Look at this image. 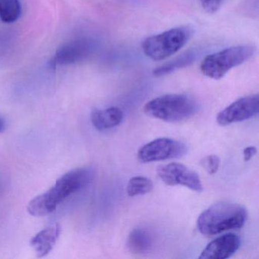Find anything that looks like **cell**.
I'll use <instances>...</instances> for the list:
<instances>
[{"mask_svg": "<svg viewBox=\"0 0 259 259\" xmlns=\"http://www.w3.org/2000/svg\"><path fill=\"white\" fill-rule=\"evenodd\" d=\"M93 176V172L89 168H77L69 171L60 177L51 189L28 203V213L34 217L51 214L68 198L89 185Z\"/></svg>", "mask_w": 259, "mask_h": 259, "instance_id": "cell-1", "label": "cell"}, {"mask_svg": "<svg viewBox=\"0 0 259 259\" xmlns=\"http://www.w3.org/2000/svg\"><path fill=\"white\" fill-rule=\"evenodd\" d=\"M247 219L245 207L236 203L221 201L210 206L197 220L198 231L206 236L241 228Z\"/></svg>", "mask_w": 259, "mask_h": 259, "instance_id": "cell-2", "label": "cell"}, {"mask_svg": "<svg viewBox=\"0 0 259 259\" xmlns=\"http://www.w3.org/2000/svg\"><path fill=\"white\" fill-rule=\"evenodd\" d=\"M198 105L194 98L183 94H170L148 101L144 112L151 117L167 122H179L193 116Z\"/></svg>", "mask_w": 259, "mask_h": 259, "instance_id": "cell-3", "label": "cell"}, {"mask_svg": "<svg viewBox=\"0 0 259 259\" xmlns=\"http://www.w3.org/2000/svg\"><path fill=\"white\" fill-rule=\"evenodd\" d=\"M255 52L256 48L252 45L226 48L204 57L200 64V70L207 78L220 80L233 68L248 61Z\"/></svg>", "mask_w": 259, "mask_h": 259, "instance_id": "cell-4", "label": "cell"}, {"mask_svg": "<svg viewBox=\"0 0 259 259\" xmlns=\"http://www.w3.org/2000/svg\"><path fill=\"white\" fill-rule=\"evenodd\" d=\"M192 33V28L183 26L151 36L142 42V51L151 60L163 61L184 48Z\"/></svg>", "mask_w": 259, "mask_h": 259, "instance_id": "cell-5", "label": "cell"}, {"mask_svg": "<svg viewBox=\"0 0 259 259\" xmlns=\"http://www.w3.org/2000/svg\"><path fill=\"white\" fill-rule=\"evenodd\" d=\"M184 144L168 138H160L142 146L138 151V158L143 163L180 158L186 154Z\"/></svg>", "mask_w": 259, "mask_h": 259, "instance_id": "cell-6", "label": "cell"}, {"mask_svg": "<svg viewBox=\"0 0 259 259\" xmlns=\"http://www.w3.org/2000/svg\"><path fill=\"white\" fill-rule=\"evenodd\" d=\"M157 174L159 178L167 186H183L198 192L203 191L199 175L182 163L161 165L157 168Z\"/></svg>", "mask_w": 259, "mask_h": 259, "instance_id": "cell-7", "label": "cell"}, {"mask_svg": "<svg viewBox=\"0 0 259 259\" xmlns=\"http://www.w3.org/2000/svg\"><path fill=\"white\" fill-rule=\"evenodd\" d=\"M258 110V95L243 97L221 110L217 116V122L222 126L242 122L254 117Z\"/></svg>", "mask_w": 259, "mask_h": 259, "instance_id": "cell-8", "label": "cell"}, {"mask_svg": "<svg viewBox=\"0 0 259 259\" xmlns=\"http://www.w3.org/2000/svg\"><path fill=\"white\" fill-rule=\"evenodd\" d=\"M239 236L233 233L222 235L207 244L199 259H226L231 257L240 246Z\"/></svg>", "mask_w": 259, "mask_h": 259, "instance_id": "cell-9", "label": "cell"}, {"mask_svg": "<svg viewBox=\"0 0 259 259\" xmlns=\"http://www.w3.org/2000/svg\"><path fill=\"white\" fill-rule=\"evenodd\" d=\"M92 51V44L89 40L81 39L71 42L57 51L51 64L69 65L78 63L90 55Z\"/></svg>", "mask_w": 259, "mask_h": 259, "instance_id": "cell-10", "label": "cell"}, {"mask_svg": "<svg viewBox=\"0 0 259 259\" xmlns=\"http://www.w3.org/2000/svg\"><path fill=\"white\" fill-rule=\"evenodd\" d=\"M61 233V227L54 224L40 230L31 239V245L37 257L48 255L55 246Z\"/></svg>", "mask_w": 259, "mask_h": 259, "instance_id": "cell-11", "label": "cell"}, {"mask_svg": "<svg viewBox=\"0 0 259 259\" xmlns=\"http://www.w3.org/2000/svg\"><path fill=\"white\" fill-rule=\"evenodd\" d=\"M123 119V112L117 107L95 110L91 114L92 125L99 131L110 130L119 125Z\"/></svg>", "mask_w": 259, "mask_h": 259, "instance_id": "cell-12", "label": "cell"}, {"mask_svg": "<svg viewBox=\"0 0 259 259\" xmlns=\"http://www.w3.org/2000/svg\"><path fill=\"white\" fill-rule=\"evenodd\" d=\"M152 245L151 236L143 229H134L130 233L127 241V246L134 254H144L147 252Z\"/></svg>", "mask_w": 259, "mask_h": 259, "instance_id": "cell-13", "label": "cell"}, {"mask_svg": "<svg viewBox=\"0 0 259 259\" xmlns=\"http://www.w3.org/2000/svg\"><path fill=\"white\" fill-rule=\"evenodd\" d=\"M195 57V54L193 52L186 53L179 58L176 59L174 61L169 62V63H166L157 69H154L153 75L155 77H161L172 73L177 69L186 67L193 63Z\"/></svg>", "mask_w": 259, "mask_h": 259, "instance_id": "cell-14", "label": "cell"}, {"mask_svg": "<svg viewBox=\"0 0 259 259\" xmlns=\"http://www.w3.org/2000/svg\"><path fill=\"white\" fill-rule=\"evenodd\" d=\"M22 13L19 0H0V19L6 23H13Z\"/></svg>", "mask_w": 259, "mask_h": 259, "instance_id": "cell-15", "label": "cell"}, {"mask_svg": "<svg viewBox=\"0 0 259 259\" xmlns=\"http://www.w3.org/2000/svg\"><path fill=\"white\" fill-rule=\"evenodd\" d=\"M153 189L154 184L150 179L138 176L130 179L127 184L126 192L128 196L135 197L149 193Z\"/></svg>", "mask_w": 259, "mask_h": 259, "instance_id": "cell-16", "label": "cell"}, {"mask_svg": "<svg viewBox=\"0 0 259 259\" xmlns=\"http://www.w3.org/2000/svg\"><path fill=\"white\" fill-rule=\"evenodd\" d=\"M200 164L207 171V174L213 175L219 169L221 159L218 156L214 155V154L207 155L200 161Z\"/></svg>", "mask_w": 259, "mask_h": 259, "instance_id": "cell-17", "label": "cell"}, {"mask_svg": "<svg viewBox=\"0 0 259 259\" xmlns=\"http://www.w3.org/2000/svg\"><path fill=\"white\" fill-rule=\"evenodd\" d=\"M200 3L204 11L213 14L221 8L222 0H200Z\"/></svg>", "mask_w": 259, "mask_h": 259, "instance_id": "cell-18", "label": "cell"}, {"mask_svg": "<svg viewBox=\"0 0 259 259\" xmlns=\"http://www.w3.org/2000/svg\"><path fill=\"white\" fill-rule=\"evenodd\" d=\"M257 154V148L254 146L247 147L244 149L243 157L245 162L251 160L255 154Z\"/></svg>", "mask_w": 259, "mask_h": 259, "instance_id": "cell-19", "label": "cell"}, {"mask_svg": "<svg viewBox=\"0 0 259 259\" xmlns=\"http://www.w3.org/2000/svg\"><path fill=\"white\" fill-rule=\"evenodd\" d=\"M6 122L2 117H0V133H2L5 128Z\"/></svg>", "mask_w": 259, "mask_h": 259, "instance_id": "cell-20", "label": "cell"}]
</instances>
